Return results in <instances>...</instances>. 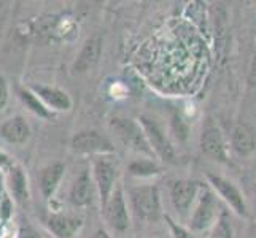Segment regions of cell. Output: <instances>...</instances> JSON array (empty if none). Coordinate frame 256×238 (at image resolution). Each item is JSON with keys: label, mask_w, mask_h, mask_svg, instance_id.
I'll return each instance as SVG.
<instances>
[{"label": "cell", "mask_w": 256, "mask_h": 238, "mask_svg": "<svg viewBox=\"0 0 256 238\" xmlns=\"http://www.w3.org/2000/svg\"><path fill=\"white\" fill-rule=\"evenodd\" d=\"M46 226L58 238H74L76 232L82 229L83 219L72 215L59 213V215H52L48 219Z\"/></svg>", "instance_id": "obj_9"}, {"label": "cell", "mask_w": 256, "mask_h": 238, "mask_svg": "<svg viewBox=\"0 0 256 238\" xmlns=\"http://www.w3.org/2000/svg\"><path fill=\"white\" fill-rule=\"evenodd\" d=\"M66 172V165L60 162H52L40 172V189L45 199H51L56 192L60 180Z\"/></svg>", "instance_id": "obj_12"}, {"label": "cell", "mask_w": 256, "mask_h": 238, "mask_svg": "<svg viewBox=\"0 0 256 238\" xmlns=\"http://www.w3.org/2000/svg\"><path fill=\"white\" fill-rule=\"evenodd\" d=\"M140 124H142L144 134L146 137V142H148L150 148L153 149V153L160 154L164 161H174V159H175L174 146L170 145L169 140L166 138V135L162 134V130L148 118H140Z\"/></svg>", "instance_id": "obj_6"}, {"label": "cell", "mask_w": 256, "mask_h": 238, "mask_svg": "<svg viewBox=\"0 0 256 238\" xmlns=\"http://www.w3.org/2000/svg\"><path fill=\"white\" fill-rule=\"evenodd\" d=\"M6 102H8V86L4 75L0 73V110L5 108Z\"/></svg>", "instance_id": "obj_22"}, {"label": "cell", "mask_w": 256, "mask_h": 238, "mask_svg": "<svg viewBox=\"0 0 256 238\" xmlns=\"http://www.w3.org/2000/svg\"><path fill=\"white\" fill-rule=\"evenodd\" d=\"M105 218H107L108 224L114 229V231H126L129 227V213H128V205L124 196H122V189L118 186L113 189L112 196L107 202V205L102 208Z\"/></svg>", "instance_id": "obj_5"}, {"label": "cell", "mask_w": 256, "mask_h": 238, "mask_svg": "<svg viewBox=\"0 0 256 238\" xmlns=\"http://www.w3.org/2000/svg\"><path fill=\"white\" fill-rule=\"evenodd\" d=\"M0 135H2L8 143H24L30 135L29 124L22 116H13L5 121L0 127Z\"/></svg>", "instance_id": "obj_13"}, {"label": "cell", "mask_w": 256, "mask_h": 238, "mask_svg": "<svg viewBox=\"0 0 256 238\" xmlns=\"http://www.w3.org/2000/svg\"><path fill=\"white\" fill-rule=\"evenodd\" d=\"M102 54V38L100 37H91L90 40L84 41L82 51L78 52V56L74 62V70L76 73H83L91 70L97 62H99Z\"/></svg>", "instance_id": "obj_8"}, {"label": "cell", "mask_w": 256, "mask_h": 238, "mask_svg": "<svg viewBox=\"0 0 256 238\" xmlns=\"http://www.w3.org/2000/svg\"><path fill=\"white\" fill-rule=\"evenodd\" d=\"M18 95H20L21 102L28 107L34 114H37V116L43 118V119H50L52 116V113L50 111V108L45 107V103H43L37 95H35L29 87L28 89H18Z\"/></svg>", "instance_id": "obj_19"}, {"label": "cell", "mask_w": 256, "mask_h": 238, "mask_svg": "<svg viewBox=\"0 0 256 238\" xmlns=\"http://www.w3.org/2000/svg\"><path fill=\"white\" fill-rule=\"evenodd\" d=\"M21 238H37V235H35L32 231H29V229H28V231H24L21 234Z\"/></svg>", "instance_id": "obj_26"}, {"label": "cell", "mask_w": 256, "mask_h": 238, "mask_svg": "<svg viewBox=\"0 0 256 238\" xmlns=\"http://www.w3.org/2000/svg\"><path fill=\"white\" fill-rule=\"evenodd\" d=\"M232 145L236 148V151L239 154H248L253 151L254 148V138H253V132L244 126L239 124L236 126L234 132H232Z\"/></svg>", "instance_id": "obj_18"}, {"label": "cell", "mask_w": 256, "mask_h": 238, "mask_svg": "<svg viewBox=\"0 0 256 238\" xmlns=\"http://www.w3.org/2000/svg\"><path fill=\"white\" fill-rule=\"evenodd\" d=\"M8 188L13 199L20 205L28 204L29 200V184H28V176H26L24 170L20 165L12 167L10 173H8Z\"/></svg>", "instance_id": "obj_15"}, {"label": "cell", "mask_w": 256, "mask_h": 238, "mask_svg": "<svg viewBox=\"0 0 256 238\" xmlns=\"http://www.w3.org/2000/svg\"><path fill=\"white\" fill-rule=\"evenodd\" d=\"M130 208L138 219L144 221H158L161 218L160 194L154 186H138L129 192Z\"/></svg>", "instance_id": "obj_1"}, {"label": "cell", "mask_w": 256, "mask_h": 238, "mask_svg": "<svg viewBox=\"0 0 256 238\" xmlns=\"http://www.w3.org/2000/svg\"><path fill=\"white\" fill-rule=\"evenodd\" d=\"M72 149L80 154H108L114 151V146L99 132L83 130L72 138Z\"/></svg>", "instance_id": "obj_3"}, {"label": "cell", "mask_w": 256, "mask_h": 238, "mask_svg": "<svg viewBox=\"0 0 256 238\" xmlns=\"http://www.w3.org/2000/svg\"><path fill=\"white\" fill-rule=\"evenodd\" d=\"M214 216H215V204H214V199H212V196L208 194L206 199H202L196 213L192 216V221H191L192 229H196V231L206 229L212 223Z\"/></svg>", "instance_id": "obj_17"}, {"label": "cell", "mask_w": 256, "mask_h": 238, "mask_svg": "<svg viewBox=\"0 0 256 238\" xmlns=\"http://www.w3.org/2000/svg\"><path fill=\"white\" fill-rule=\"evenodd\" d=\"M200 146H202V151L212 157L220 159V161L226 159L224 142H223V137L218 132V129H214V127L207 129L204 134H202Z\"/></svg>", "instance_id": "obj_16"}, {"label": "cell", "mask_w": 256, "mask_h": 238, "mask_svg": "<svg viewBox=\"0 0 256 238\" xmlns=\"http://www.w3.org/2000/svg\"><path fill=\"white\" fill-rule=\"evenodd\" d=\"M196 194H198L196 183L188 181V180H180V181L174 183L172 191H170V197H172V204L176 208V211L184 213V211L191 207Z\"/></svg>", "instance_id": "obj_11"}, {"label": "cell", "mask_w": 256, "mask_h": 238, "mask_svg": "<svg viewBox=\"0 0 256 238\" xmlns=\"http://www.w3.org/2000/svg\"><path fill=\"white\" fill-rule=\"evenodd\" d=\"M29 89L45 103V107L58 110V111H68L72 108V99L67 92L58 89L52 86H43V84H32Z\"/></svg>", "instance_id": "obj_7"}, {"label": "cell", "mask_w": 256, "mask_h": 238, "mask_svg": "<svg viewBox=\"0 0 256 238\" xmlns=\"http://www.w3.org/2000/svg\"><path fill=\"white\" fill-rule=\"evenodd\" d=\"M70 204L74 207H86L92 200V180L86 170L76 176L70 188Z\"/></svg>", "instance_id": "obj_10"}, {"label": "cell", "mask_w": 256, "mask_h": 238, "mask_svg": "<svg viewBox=\"0 0 256 238\" xmlns=\"http://www.w3.org/2000/svg\"><path fill=\"white\" fill-rule=\"evenodd\" d=\"M94 181L97 191H99V199L102 208L107 205V202L114 189V181H116V167L108 159L99 157L94 161Z\"/></svg>", "instance_id": "obj_4"}, {"label": "cell", "mask_w": 256, "mask_h": 238, "mask_svg": "<svg viewBox=\"0 0 256 238\" xmlns=\"http://www.w3.org/2000/svg\"><path fill=\"white\" fill-rule=\"evenodd\" d=\"M210 238H231V229L224 221H220L214 229V232H212Z\"/></svg>", "instance_id": "obj_21"}, {"label": "cell", "mask_w": 256, "mask_h": 238, "mask_svg": "<svg viewBox=\"0 0 256 238\" xmlns=\"http://www.w3.org/2000/svg\"><path fill=\"white\" fill-rule=\"evenodd\" d=\"M248 83H250V86H256V51H254L253 60H252V67H250V73H248Z\"/></svg>", "instance_id": "obj_24"}, {"label": "cell", "mask_w": 256, "mask_h": 238, "mask_svg": "<svg viewBox=\"0 0 256 238\" xmlns=\"http://www.w3.org/2000/svg\"><path fill=\"white\" fill-rule=\"evenodd\" d=\"M208 180L210 183L214 184V188L222 194V197H224V200L231 205L239 215H245V204H244V199L240 196V192L237 191L231 183L220 178V176L215 175H210L208 173Z\"/></svg>", "instance_id": "obj_14"}, {"label": "cell", "mask_w": 256, "mask_h": 238, "mask_svg": "<svg viewBox=\"0 0 256 238\" xmlns=\"http://www.w3.org/2000/svg\"><path fill=\"white\" fill-rule=\"evenodd\" d=\"M110 127L114 132V135L126 148L136 149L138 153L153 154V149L150 148L146 137L144 134V129L137 124L136 121L128 118H113L110 122Z\"/></svg>", "instance_id": "obj_2"}, {"label": "cell", "mask_w": 256, "mask_h": 238, "mask_svg": "<svg viewBox=\"0 0 256 238\" xmlns=\"http://www.w3.org/2000/svg\"><path fill=\"white\" fill-rule=\"evenodd\" d=\"M167 221H169V226H170V229H172V232H174V235H175V238H192V235L188 232V231H184L183 227H180V226H176L174 221H170L169 218H167Z\"/></svg>", "instance_id": "obj_23"}, {"label": "cell", "mask_w": 256, "mask_h": 238, "mask_svg": "<svg viewBox=\"0 0 256 238\" xmlns=\"http://www.w3.org/2000/svg\"><path fill=\"white\" fill-rule=\"evenodd\" d=\"M92 238H112L110 235H108V232L107 231H104V229H99L94 235H92Z\"/></svg>", "instance_id": "obj_25"}, {"label": "cell", "mask_w": 256, "mask_h": 238, "mask_svg": "<svg viewBox=\"0 0 256 238\" xmlns=\"http://www.w3.org/2000/svg\"><path fill=\"white\" fill-rule=\"evenodd\" d=\"M129 172L136 176H150L158 173V167L148 159H138L129 165Z\"/></svg>", "instance_id": "obj_20"}]
</instances>
